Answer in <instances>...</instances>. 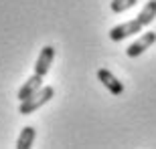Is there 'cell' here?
I'll use <instances>...</instances> for the list:
<instances>
[{"label": "cell", "instance_id": "obj_5", "mask_svg": "<svg viewBox=\"0 0 156 149\" xmlns=\"http://www.w3.org/2000/svg\"><path fill=\"white\" fill-rule=\"evenodd\" d=\"M98 79L101 81V85H104L112 95H116V97H118V95L124 93V85H122V81H118L116 74L110 73L108 69H99L98 71Z\"/></svg>", "mask_w": 156, "mask_h": 149}, {"label": "cell", "instance_id": "obj_9", "mask_svg": "<svg viewBox=\"0 0 156 149\" xmlns=\"http://www.w3.org/2000/svg\"><path fill=\"white\" fill-rule=\"evenodd\" d=\"M136 2H138V0H112L110 8H112V12L120 14V12H126V10H130L132 6H136Z\"/></svg>", "mask_w": 156, "mask_h": 149}, {"label": "cell", "instance_id": "obj_6", "mask_svg": "<svg viewBox=\"0 0 156 149\" xmlns=\"http://www.w3.org/2000/svg\"><path fill=\"white\" fill-rule=\"evenodd\" d=\"M41 87H43V77L35 73L33 77H29V79L24 81V85L18 89V101H24V99L30 97L35 91H39Z\"/></svg>", "mask_w": 156, "mask_h": 149}, {"label": "cell", "instance_id": "obj_4", "mask_svg": "<svg viewBox=\"0 0 156 149\" xmlns=\"http://www.w3.org/2000/svg\"><path fill=\"white\" fill-rule=\"evenodd\" d=\"M53 58H55V46H51V45L43 46V51L39 52V58H37V63H35V73L41 74V77H45L49 73V69H51Z\"/></svg>", "mask_w": 156, "mask_h": 149}, {"label": "cell", "instance_id": "obj_1", "mask_svg": "<svg viewBox=\"0 0 156 149\" xmlns=\"http://www.w3.org/2000/svg\"><path fill=\"white\" fill-rule=\"evenodd\" d=\"M55 97V89L53 87H41L39 91H35L30 97H27L24 101H20V107H18V113L20 115H30L35 113V111H39L43 105H47L51 99Z\"/></svg>", "mask_w": 156, "mask_h": 149}, {"label": "cell", "instance_id": "obj_7", "mask_svg": "<svg viewBox=\"0 0 156 149\" xmlns=\"http://www.w3.org/2000/svg\"><path fill=\"white\" fill-rule=\"evenodd\" d=\"M35 137H37L35 127H30V125L23 127V131H20V135H18V139H16V149H30Z\"/></svg>", "mask_w": 156, "mask_h": 149}, {"label": "cell", "instance_id": "obj_2", "mask_svg": "<svg viewBox=\"0 0 156 149\" xmlns=\"http://www.w3.org/2000/svg\"><path fill=\"white\" fill-rule=\"evenodd\" d=\"M142 28H144V24L140 22L138 18H134V20H128V22H122V24H118V26H114V28L110 30V38L114 40V42H120V40L128 38V36L142 32Z\"/></svg>", "mask_w": 156, "mask_h": 149}, {"label": "cell", "instance_id": "obj_8", "mask_svg": "<svg viewBox=\"0 0 156 149\" xmlns=\"http://www.w3.org/2000/svg\"><path fill=\"white\" fill-rule=\"evenodd\" d=\"M136 18H138V20L144 24V26H148V24H150L152 20L156 18V0H148V2L144 4V8L140 10V14H138Z\"/></svg>", "mask_w": 156, "mask_h": 149}, {"label": "cell", "instance_id": "obj_3", "mask_svg": "<svg viewBox=\"0 0 156 149\" xmlns=\"http://www.w3.org/2000/svg\"><path fill=\"white\" fill-rule=\"evenodd\" d=\"M154 42H156V32H152V30L150 32H144V35H140L138 40H134L132 45L126 48V55L130 58H136V57H140L146 48H150Z\"/></svg>", "mask_w": 156, "mask_h": 149}]
</instances>
